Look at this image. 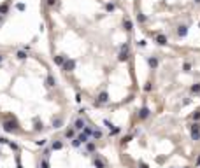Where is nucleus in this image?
<instances>
[{
    "instance_id": "1",
    "label": "nucleus",
    "mask_w": 200,
    "mask_h": 168,
    "mask_svg": "<svg viewBox=\"0 0 200 168\" xmlns=\"http://www.w3.org/2000/svg\"><path fill=\"white\" fill-rule=\"evenodd\" d=\"M191 139L193 140H198L200 139V124H191Z\"/></svg>"
},
{
    "instance_id": "2",
    "label": "nucleus",
    "mask_w": 200,
    "mask_h": 168,
    "mask_svg": "<svg viewBox=\"0 0 200 168\" xmlns=\"http://www.w3.org/2000/svg\"><path fill=\"white\" fill-rule=\"evenodd\" d=\"M128 58V46H123L120 51V60L121 61H125V60Z\"/></svg>"
},
{
    "instance_id": "3",
    "label": "nucleus",
    "mask_w": 200,
    "mask_h": 168,
    "mask_svg": "<svg viewBox=\"0 0 200 168\" xmlns=\"http://www.w3.org/2000/svg\"><path fill=\"white\" fill-rule=\"evenodd\" d=\"M74 67H76V61H74V60H67V61H65V65H63V68H65V70H72Z\"/></svg>"
},
{
    "instance_id": "4",
    "label": "nucleus",
    "mask_w": 200,
    "mask_h": 168,
    "mask_svg": "<svg viewBox=\"0 0 200 168\" xmlns=\"http://www.w3.org/2000/svg\"><path fill=\"white\" fill-rule=\"evenodd\" d=\"M4 130H5V131H12V130H16V124H14V123H9V121H5V123H4Z\"/></svg>"
},
{
    "instance_id": "5",
    "label": "nucleus",
    "mask_w": 200,
    "mask_h": 168,
    "mask_svg": "<svg viewBox=\"0 0 200 168\" xmlns=\"http://www.w3.org/2000/svg\"><path fill=\"white\" fill-rule=\"evenodd\" d=\"M105 102H107V93H100L97 103H105Z\"/></svg>"
},
{
    "instance_id": "6",
    "label": "nucleus",
    "mask_w": 200,
    "mask_h": 168,
    "mask_svg": "<svg viewBox=\"0 0 200 168\" xmlns=\"http://www.w3.org/2000/svg\"><path fill=\"white\" fill-rule=\"evenodd\" d=\"M84 128H86L84 121H83V119H77V121H76V130H84Z\"/></svg>"
},
{
    "instance_id": "7",
    "label": "nucleus",
    "mask_w": 200,
    "mask_h": 168,
    "mask_svg": "<svg viewBox=\"0 0 200 168\" xmlns=\"http://www.w3.org/2000/svg\"><path fill=\"white\" fill-rule=\"evenodd\" d=\"M77 140H79L81 144H84V142H88V135H86V133L83 131L81 135H77Z\"/></svg>"
},
{
    "instance_id": "8",
    "label": "nucleus",
    "mask_w": 200,
    "mask_h": 168,
    "mask_svg": "<svg viewBox=\"0 0 200 168\" xmlns=\"http://www.w3.org/2000/svg\"><path fill=\"white\" fill-rule=\"evenodd\" d=\"M54 63H56V65H65V60H63V56H56V58H54Z\"/></svg>"
},
{
    "instance_id": "9",
    "label": "nucleus",
    "mask_w": 200,
    "mask_h": 168,
    "mask_svg": "<svg viewBox=\"0 0 200 168\" xmlns=\"http://www.w3.org/2000/svg\"><path fill=\"white\" fill-rule=\"evenodd\" d=\"M156 42H158V44H167V39H165V35H158V37H156Z\"/></svg>"
},
{
    "instance_id": "10",
    "label": "nucleus",
    "mask_w": 200,
    "mask_h": 168,
    "mask_svg": "<svg viewBox=\"0 0 200 168\" xmlns=\"http://www.w3.org/2000/svg\"><path fill=\"white\" fill-rule=\"evenodd\" d=\"M7 11H9V5H7V4H4V5H0V14H5Z\"/></svg>"
},
{
    "instance_id": "11",
    "label": "nucleus",
    "mask_w": 200,
    "mask_h": 168,
    "mask_svg": "<svg viewBox=\"0 0 200 168\" xmlns=\"http://www.w3.org/2000/svg\"><path fill=\"white\" fill-rule=\"evenodd\" d=\"M148 116H149V110H148V109H142V110H140V117H142V119L148 117Z\"/></svg>"
},
{
    "instance_id": "12",
    "label": "nucleus",
    "mask_w": 200,
    "mask_h": 168,
    "mask_svg": "<svg viewBox=\"0 0 200 168\" xmlns=\"http://www.w3.org/2000/svg\"><path fill=\"white\" fill-rule=\"evenodd\" d=\"M149 65L153 67V68H154V67L158 65V60H156V58H149Z\"/></svg>"
},
{
    "instance_id": "13",
    "label": "nucleus",
    "mask_w": 200,
    "mask_h": 168,
    "mask_svg": "<svg viewBox=\"0 0 200 168\" xmlns=\"http://www.w3.org/2000/svg\"><path fill=\"white\" fill-rule=\"evenodd\" d=\"M95 166L97 168H104V161H102V159H95Z\"/></svg>"
},
{
    "instance_id": "14",
    "label": "nucleus",
    "mask_w": 200,
    "mask_h": 168,
    "mask_svg": "<svg viewBox=\"0 0 200 168\" xmlns=\"http://www.w3.org/2000/svg\"><path fill=\"white\" fill-rule=\"evenodd\" d=\"M65 137H67V139H72V137H74V130H67V131H65Z\"/></svg>"
},
{
    "instance_id": "15",
    "label": "nucleus",
    "mask_w": 200,
    "mask_h": 168,
    "mask_svg": "<svg viewBox=\"0 0 200 168\" xmlns=\"http://www.w3.org/2000/svg\"><path fill=\"white\" fill-rule=\"evenodd\" d=\"M93 137H95V139H100V137H102V131H100V130H93Z\"/></svg>"
},
{
    "instance_id": "16",
    "label": "nucleus",
    "mask_w": 200,
    "mask_h": 168,
    "mask_svg": "<svg viewBox=\"0 0 200 168\" xmlns=\"http://www.w3.org/2000/svg\"><path fill=\"white\" fill-rule=\"evenodd\" d=\"M46 84H48V86H54V79H53V77H48V79H46Z\"/></svg>"
},
{
    "instance_id": "17",
    "label": "nucleus",
    "mask_w": 200,
    "mask_h": 168,
    "mask_svg": "<svg viewBox=\"0 0 200 168\" xmlns=\"http://www.w3.org/2000/svg\"><path fill=\"white\" fill-rule=\"evenodd\" d=\"M123 25H125V28H126V30H132V23H130L128 19H125V23H123Z\"/></svg>"
},
{
    "instance_id": "18",
    "label": "nucleus",
    "mask_w": 200,
    "mask_h": 168,
    "mask_svg": "<svg viewBox=\"0 0 200 168\" xmlns=\"http://www.w3.org/2000/svg\"><path fill=\"white\" fill-rule=\"evenodd\" d=\"M40 166L42 168H49V163H48L46 159H42V161H40Z\"/></svg>"
},
{
    "instance_id": "19",
    "label": "nucleus",
    "mask_w": 200,
    "mask_h": 168,
    "mask_svg": "<svg viewBox=\"0 0 200 168\" xmlns=\"http://www.w3.org/2000/svg\"><path fill=\"white\" fill-rule=\"evenodd\" d=\"M61 126V119L58 117V119H54V128H60Z\"/></svg>"
},
{
    "instance_id": "20",
    "label": "nucleus",
    "mask_w": 200,
    "mask_h": 168,
    "mask_svg": "<svg viewBox=\"0 0 200 168\" xmlns=\"http://www.w3.org/2000/svg\"><path fill=\"white\" fill-rule=\"evenodd\" d=\"M51 147H53V149H61V142H54Z\"/></svg>"
},
{
    "instance_id": "21",
    "label": "nucleus",
    "mask_w": 200,
    "mask_h": 168,
    "mask_svg": "<svg viewBox=\"0 0 200 168\" xmlns=\"http://www.w3.org/2000/svg\"><path fill=\"white\" fill-rule=\"evenodd\" d=\"M191 91H193V93H198L200 91V84H195V86L191 88Z\"/></svg>"
},
{
    "instance_id": "22",
    "label": "nucleus",
    "mask_w": 200,
    "mask_h": 168,
    "mask_svg": "<svg viewBox=\"0 0 200 168\" xmlns=\"http://www.w3.org/2000/svg\"><path fill=\"white\" fill-rule=\"evenodd\" d=\"M18 58H21V60H23V58H26V54H25L23 51H20V53H18Z\"/></svg>"
},
{
    "instance_id": "23",
    "label": "nucleus",
    "mask_w": 200,
    "mask_h": 168,
    "mask_svg": "<svg viewBox=\"0 0 200 168\" xmlns=\"http://www.w3.org/2000/svg\"><path fill=\"white\" fill-rule=\"evenodd\" d=\"M86 149H88V151H95V145H93V144H88Z\"/></svg>"
},
{
    "instance_id": "24",
    "label": "nucleus",
    "mask_w": 200,
    "mask_h": 168,
    "mask_svg": "<svg viewBox=\"0 0 200 168\" xmlns=\"http://www.w3.org/2000/svg\"><path fill=\"white\" fill-rule=\"evenodd\" d=\"M54 4H56V0H48V5H49V7H53Z\"/></svg>"
},
{
    "instance_id": "25",
    "label": "nucleus",
    "mask_w": 200,
    "mask_h": 168,
    "mask_svg": "<svg viewBox=\"0 0 200 168\" xmlns=\"http://www.w3.org/2000/svg\"><path fill=\"white\" fill-rule=\"evenodd\" d=\"M184 33H186V30H184V26H181L179 28V35H184Z\"/></svg>"
},
{
    "instance_id": "26",
    "label": "nucleus",
    "mask_w": 200,
    "mask_h": 168,
    "mask_svg": "<svg viewBox=\"0 0 200 168\" xmlns=\"http://www.w3.org/2000/svg\"><path fill=\"white\" fill-rule=\"evenodd\" d=\"M79 145H81V142L76 139V140H74V147H79Z\"/></svg>"
},
{
    "instance_id": "27",
    "label": "nucleus",
    "mask_w": 200,
    "mask_h": 168,
    "mask_svg": "<svg viewBox=\"0 0 200 168\" xmlns=\"http://www.w3.org/2000/svg\"><path fill=\"white\" fill-rule=\"evenodd\" d=\"M105 7H107V11H112V9H114V5H112V4H107Z\"/></svg>"
},
{
    "instance_id": "28",
    "label": "nucleus",
    "mask_w": 200,
    "mask_h": 168,
    "mask_svg": "<svg viewBox=\"0 0 200 168\" xmlns=\"http://www.w3.org/2000/svg\"><path fill=\"white\" fill-rule=\"evenodd\" d=\"M2 60H4V56H2V54H0V61H2Z\"/></svg>"
},
{
    "instance_id": "29",
    "label": "nucleus",
    "mask_w": 200,
    "mask_h": 168,
    "mask_svg": "<svg viewBox=\"0 0 200 168\" xmlns=\"http://www.w3.org/2000/svg\"><path fill=\"white\" fill-rule=\"evenodd\" d=\"M195 2H198V4H200V0H195Z\"/></svg>"
},
{
    "instance_id": "30",
    "label": "nucleus",
    "mask_w": 200,
    "mask_h": 168,
    "mask_svg": "<svg viewBox=\"0 0 200 168\" xmlns=\"http://www.w3.org/2000/svg\"><path fill=\"white\" fill-rule=\"evenodd\" d=\"M0 19H2V14H0Z\"/></svg>"
}]
</instances>
